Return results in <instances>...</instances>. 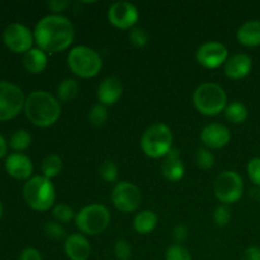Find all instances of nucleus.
Returning a JSON list of instances; mask_svg holds the SVG:
<instances>
[{
    "label": "nucleus",
    "mask_w": 260,
    "mask_h": 260,
    "mask_svg": "<svg viewBox=\"0 0 260 260\" xmlns=\"http://www.w3.org/2000/svg\"><path fill=\"white\" fill-rule=\"evenodd\" d=\"M165 260H192V255L187 248L180 244H174L165 251Z\"/></svg>",
    "instance_id": "obj_30"
},
{
    "label": "nucleus",
    "mask_w": 260,
    "mask_h": 260,
    "mask_svg": "<svg viewBox=\"0 0 260 260\" xmlns=\"http://www.w3.org/2000/svg\"><path fill=\"white\" fill-rule=\"evenodd\" d=\"M223 112H225L226 119L234 124L244 123L249 116V111L245 104L238 101L229 103Z\"/></svg>",
    "instance_id": "obj_23"
},
{
    "label": "nucleus",
    "mask_w": 260,
    "mask_h": 260,
    "mask_svg": "<svg viewBox=\"0 0 260 260\" xmlns=\"http://www.w3.org/2000/svg\"><path fill=\"white\" fill-rule=\"evenodd\" d=\"M129 42L137 48H144L149 42V33L144 28H132L129 32Z\"/></svg>",
    "instance_id": "obj_34"
},
{
    "label": "nucleus",
    "mask_w": 260,
    "mask_h": 260,
    "mask_svg": "<svg viewBox=\"0 0 260 260\" xmlns=\"http://www.w3.org/2000/svg\"><path fill=\"white\" fill-rule=\"evenodd\" d=\"M213 221L220 228H225L231 221V210L228 205H221L213 212Z\"/></svg>",
    "instance_id": "obj_33"
},
{
    "label": "nucleus",
    "mask_w": 260,
    "mask_h": 260,
    "mask_svg": "<svg viewBox=\"0 0 260 260\" xmlns=\"http://www.w3.org/2000/svg\"><path fill=\"white\" fill-rule=\"evenodd\" d=\"M157 225V215L151 210H144L134 218V229L141 235L152 233Z\"/></svg>",
    "instance_id": "obj_22"
},
{
    "label": "nucleus",
    "mask_w": 260,
    "mask_h": 260,
    "mask_svg": "<svg viewBox=\"0 0 260 260\" xmlns=\"http://www.w3.org/2000/svg\"><path fill=\"white\" fill-rule=\"evenodd\" d=\"M236 38L245 47L260 46V20H248L236 32Z\"/></svg>",
    "instance_id": "obj_20"
},
{
    "label": "nucleus",
    "mask_w": 260,
    "mask_h": 260,
    "mask_svg": "<svg viewBox=\"0 0 260 260\" xmlns=\"http://www.w3.org/2000/svg\"><path fill=\"white\" fill-rule=\"evenodd\" d=\"M99 175L103 178L106 182L108 183H114L118 178V168L111 160H106V161L102 162V165L99 167Z\"/></svg>",
    "instance_id": "obj_31"
},
{
    "label": "nucleus",
    "mask_w": 260,
    "mask_h": 260,
    "mask_svg": "<svg viewBox=\"0 0 260 260\" xmlns=\"http://www.w3.org/2000/svg\"><path fill=\"white\" fill-rule=\"evenodd\" d=\"M160 170L165 179L172 183L179 182L184 177L185 168L180 159V151L177 147H172V150L168 152L167 156L164 157V161L161 162Z\"/></svg>",
    "instance_id": "obj_17"
},
{
    "label": "nucleus",
    "mask_w": 260,
    "mask_h": 260,
    "mask_svg": "<svg viewBox=\"0 0 260 260\" xmlns=\"http://www.w3.org/2000/svg\"><path fill=\"white\" fill-rule=\"evenodd\" d=\"M241 260H260V248L259 246L251 245L245 249Z\"/></svg>",
    "instance_id": "obj_39"
},
{
    "label": "nucleus",
    "mask_w": 260,
    "mask_h": 260,
    "mask_svg": "<svg viewBox=\"0 0 260 260\" xmlns=\"http://www.w3.org/2000/svg\"><path fill=\"white\" fill-rule=\"evenodd\" d=\"M5 169L10 177L15 179L24 180L32 175L33 162L28 156L23 154H12L5 160Z\"/></svg>",
    "instance_id": "obj_18"
},
{
    "label": "nucleus",
    "mask_w": 260,
    "mask_h": 260,
    "mask_svg": "<svg viewBox=\"0 0 260 260\" xmlns=\"http://www.w3.org/2000/svg\"><path fill=\"white\" fill-rule=\"evenodd\" d=\"M32 144V136L25 129H18L10 137L9 145L15 151H24Z\"/></svg>",
    "instance_id": "obj_26"
},
{
    "label": "nucleus",
    "mask_w": 260,
    "mask_h": 260,
    "mask_svg": "<svg viewBox=\"0 0 260 260\" xmlns=\"http://www.w3.org/2000/svg\"><path fill=\"white\" fill-rule=\"evenodd\" d=\"M215 194L222 205H231L238 202L244 193V180L239 173L234 170H225L217 177L215 182Z\"/></svg>",
    "instance_id": "obj_8"
},
{
    "label": "nucleus",
    "mask_w": 260,
    "mask_h": 260,
    "mask_svg": "<svg viewBox=\"0 0 260 260\" xmlns=\"http://www.w3.org/2000/svg\"><path fill=\"white\" fill-rule=\"evenodd\" d=\"M41 169H42L43 177L52 179V178L57 177L61 173V170H62V159L58 155H48V156L43 159Z\"/></svg>",
    "instance_id": "obj_24"
},
{
    "label": "nucleus",
    "mask_w": 260,
    "mask_h": 260,
    "mask_svg": "<svg viewBox=\"0 0 260 260\" xmlns=\"http://www.w3.org/2000/svg\"><path fill=\"white\" fill-rule=\"evenodd\" d=\"M45 233L48 238L53 239V240H63V239L66 240V238H68L63 226L57 221H51V222L46 223Z\"/></svg>",
    "instance_id": "obj_32"
},
{
    "label": "nucleus",
    "mask_w": 260,
    "mask_h": 260,
    "mask_svg": "<svg viewBox=\"0 0 260 260\" xmlns=\"http://www.w3.org/2000/svg\"><path fill=\"white\" fill-rule=\"evenodd\" d=\"M63 250L70 260H88L90 258L91 246L88 239L81 234H71L66 238Z\"/></svg>",
    "instance_id": "obj_15"
},
{
    "label": "nucleus",
    "mask_w": 260,
    "mask_h": 260,
    "mask_svg": "<svg viewBox=\"0 0 260 260\" xmlns=\"http://www.w3.org/2000/svg\"><path fill=\"white\" fill-rule=\"evenodd\" d=\"M196 109L205 116H217L228 107V95L216 83H203L193 94Z\"/></svg>",
    "instance_id": "obj_4"
},
{
    "label": "nucleus",
    "mask_w": 260,
    "mask_h": 260,
    "mask_svg": "<svg viewBox=\"0 0 260 260\" xmlns=\"http://www.w3.org/2000/svg\"><path fill=\"white\" fill-rule=\"evenodd\" d=\"M35 41L38 48L48 53H57L70 47L75 29L70 20L60 14L43 17L35 27Z\"/></svg>",
    "instance_id": "obj_1"
},
{
    "label": "nucleus",
    "mask_w": 260,
    "mask_h": 260,
    "mask_svg": "<svg viewBox=\"0 0 260 260\" xmlns=\"http://www.w3.org/2000/svg\"><path fill=\"white\" fill-rule=\"evenodd\" d=\"M113 253L118 260H129L132 254V248L128 241L121 239V240H117L114 243Z\"/></svg>",
    "instance_id": "obj_35"
},
{
    "label": "nucleus",
    "mask_w": 260,
    "mask_h": 260,
    "mask_svg": "<svg viewBox=\"0 0 260 260\" xmlns=\"http://www.w3.org/2000/svg\"><path fill=\"white\" fill-rule=\"evenodd\" d=\"M23 66L32 74H40L47 66V55L41 48H30L23 56Z\"/></svg>",
    "instance_id": "obj_21"
},
{
    "label": "nucleus",
    "mask_w": 260,
    "mask_h": 260,
    "mask_svg": "<svg viewBox=\"0 0 260 260\" xmlns=\"http://www.w3.org/2000/svg\"><path fill=\"white\" fill-rule=\"evenodd\" d=\"M230 140V131L221 123L207 124L201 132V141L207 149H222L229 145Z\"/></svg>",
    "instance_id": "obj_14"
},
{
    "label": "nucleus",
    "mask_w": 260,
    "mask_h": 260,
    "mask_svg": "<svg viewBox=\"0 0 260 260\" xmlns=\"http://www.w3.org/2000/svg\"><path fill=\"white\" fill-rule=\"evenodd\" d=\"M23 196L27 205L35 211H48L56 201V190L52 182L43 175H36L28 179L23 187Z\"/></svg>",
    "instance_id": "obj_3"
},
{
    "label": "nucleus",
    "mask_w": 260,
    "mask_h": 260,
    "mask_svg": "<svg viewBox=\"0 0 260 260\" xmlns=\"http://www.w3.org/2000/svg\"><path fill=\"white\" fill-rule=\"evenodd\" d=\"M111 213L108 208L99 203L85 206L75 216V223L79 230L86 235H98L108 228Z\"/></svg>",
    "instance_id": "obj_7"
},
{
    "label": "nucleus",
    "mask_w": 260,
    "mask_h": 260,
    "mask_svg": "<svg viewBox=\"0 0 260 260\" xmlns=\"http://www.w3.org/2000/svg\"><path fill=\"white\" fill-rule=\"evenodd\" d=\"M3 40L7 47L13 52L25 53L32 48L35 36L25 25L20 23H12L5 28L3 33Z\"/></svg>",
    "instance_id": "obj_11"
},
{
    "label": "nucleus",
    "mask_w": 260,
    "mask_h": 260,
    "mask_svg": "<svg viewBox=\"0 0 260 260\" xmlns=\"http://www.w3.org/2000/svg\"><path fill=\"white\" fill-rule=\"evenodd\" d=\"M173 147L172 129L164 123H155L147 127L141 137V149L151 159L165 157Z\"/></svg>",
    "instance_id": "obj_5"
},
{
    "label": "nucleus",
    "mask_w": 260,
    "mask_h": 260,
    "mask_svg": "<svg viewBox=\"0 0 260 260\" xmlns=\"http://www.w3.org/2000/svg\"><path fill=\"white\" fill-rule=\"evenodd\" d=\"M79 84L74 79H63L57 86V99L62 102H70L78 95Z\"/></svg>",
    "instance_id": "obj_25"
},
{
    "label": "nucleus",
    "mask_w": 260,
    "mask_h": 260,
    "mask_svg": "<svg viewBox=\"0 0 260 260\" xmlns=\"http://www.w3.org/2000/svg\"><path fill=\"white\" fill-rule=\"evenodd\" d=\"M111 200L114 207L118 211L123 213H132L140 207L141 192L132 183L121 182L114 185Z\"/></svg>",
    "instance_id": "obj_10"
},
{
    "label": "nucleus",
    "mask_w": 260,
    "mask_h": 260,
    "mask_svg": "<svg viewBox=\"0 0 260 260\" xmlns=\"http://www.w3.org/2000/svg\"><path fill=\"white\" fill-rule=\"evenodd\" d=\"M25 98L22 89L8 81H0V121H8L22 112Z\"/></svg>",
    "instance_id": "obj_9"
},
{
    "label": "nucleus",
    "mask_w": 260,
    "mask_h": 260,
    "mask_svg": "<svg viewBox=\"0 0 260 260\" xmlns=\"http://www.w3.org/2000/svg\"><path fill=\"white\" fill-rule=\"evenodd\" d=\"M52 216L57 222L66 223L70 222V221L75 217V212H74V210L70 206L65 205V203H58V205H56L55 207H53Z\"/></svg>",
    "instance_id": "obj_29"
},
{
    "label": "nucleus",
    "mask_w": 260,
    "mask_h": 260,
    "mask_svg": "<svg viewBox=\"0 0 260 260\" xmlns=\"http://www.w3.org/2000/svg\"><path fill=\"white\" fill-rule=\"evenodd\" d=\"M5 152H7V141H5L4 137L0 135V159L4 156Z\"/></svg>",
    "instance_id": "obj_41"
},
{
    "label": "nucleus",
    "mask_w": 260,
    "mask_h": 260,
    "mask_svg": "<svg viewBox=\"0 0 260 260\" xmlns=\"http://www.w3.org/2000/svg\"><path fill=\"white\" fill-rule=\"evenodd\" d=\"M196 162L200 169L208 170L213 168L215 165V156L211 152L210 149H205V147H200L196 152Z\"/></svg>",
    "instance_id": "obj_28"
},
{
    "label": "nucleus",
    "mask_w": 260,
    "mask_h": 260,
    "mask_svg": "<svg viewBox=\"0 0 260 260\" xmlns=\"http://www.w3.org/2000/svg\"><path fill=\"white\" fill-rule=\"evenodd\" d=\"M108 119V111H107V107L103 104L98 103L94 104L91 107V109L89 111V122H90L93 126H103L104 123Z\"/></svg>",
    "instance_id": "obj_27"
},
{
    "label": "nucleus",
    "mask_w": 260,
    "mask_h": 260,
    "mask_svg": "<svg viewBox=\"0 0 260 260\" xmlns=\"http://www.w3.org/2000/svg\"><path fill=\"white\" fill-rule=\"evenodd\" d=\"M2 215H3V206L2 203H0V218H2Z\"/></svg>",
    "instance_id": "obj_42"
},
{
    "label": "nucleus",
    "mask_w": 260,
    "mask_h": 260,
    "mask_svg": "<svg viewBox=\"0 0 260 260\" xmlns=\"http://www.w3.org/2000/svg\"><path fill=\"white\" fill-rule=\"evenodd\" d=\"M123 94V85L122 81L116 76L107 78L99 84L96 96H98L99 103L103 106H113Z\"/></svg>",
    "instance_id": "obj_16"
},
{
    "label": "nucleus",
    "mask_w": 260,
    "mask_h": 260,
    "mask_svg": "<svg viewBox=\"0 0 260 260\" xmlns=\"http://www.w3.org/2000/svg\"><path fill=\"white\" fill-rule=\"evenodd\" d=\"M248 174L251 182L260 188V157H254L248 162Z\"/></svg>",
    "instance_id": "obj_36"
},
{
    "label": "nucleus",
    "mask_w": 260,
    "mask_h": 260,
    "mask_svg": "<svg viewBox=\"0 0 260 260\" xmlns=\"http://www.w3.org/2000/svg\"><path fill=\"white\" fill-rule=\"evenodd\" d=\"M68 66L73 74L83 79L94 78L102 70V58L96 51L88 46H76L68 55Z\"/></svg>",
    "instance_id": "obj_6"
},
{
    "label": "nucleus",
    "mask_w": 260,
    "mask_h": 260,
    "mask_svg": "<svg viewBox=\"0 0 260 260\" xmlns=\"http://www.w3.org/2000/svg\"><path fill=\"white\" fill-rule=\"evenodd\" d=\"M139 10L132 3L116 2L109 7L108 20L118 29H131L139 20Z\"/></svg>",
    "instance_id": "obj_13"
},
{
    "label": "nucleus",
    "mask_w": 260,
    "mask_h": 260,
    "mask_svg": "<svg viewBox=\"0 0 260 260\" xmlns=\"http://www.w3.org/2000/svg\"><path fill=\"white\" fill-rule=\"evenodd\" d=\"M24 112L29 122L37 127H50L58 121L61 106L57 98L43 90H36L25 98Z\"/></svg>",
    "instance_id": "obj_2"
},
{
    "label": "nucleus",
    "mask_w": 260,
    "mask_h": 260,
    "mask_svg": "<svg viewBox=\"0 0 260 260\" xmlns=\"http://www.w3.org/2000/svg\"><path fill=\"white\" fill-rule=\"evenodd\" d=\"M253 60L246 53H236L225 63V74L231 80H240L250 74Z\"/></svg>",
    "instance_id": "obj_19"
},
{
    "label": "nucleus",
    "mask_w": 260,
    "mask_h": 260,
    "mask_svg": "<svg viewBox=\"0 0 260 260\" xmlns=\"http://www.w3.org/2000/svg\"><path fill=\"white\" fill-rule=\"evenodd\" d=\"M19 260H42V255L37 249L27 248L20 253Z\"/></svg>",
    "instance_id": "obj_38"
},
{
    "label": "nucleus",
    "mask_w": 260,
    "mask_h": 260,
    "mask_svg": "<svg viewBox=\"0 0 260 260\" xmlns=\"http://www.w3.org/2000/svg\"><path fill=\"white\" fill-rule=\"evenodd\" d=\"M70 5V3L66 0H52L47 3V7L52 10L53 13H61Z\"/></svg>",
    "instance_id": "obj_40"
},
{
    "label": "nucleus",
    "mask_w": 260,
    "mask_h": 260,
    "mask_svg": "<svg viewBox=\"0 0 260 260\" xmlns=\"http://www.w3.org/2000/svg\"><path fill=\"white\" fill-rule=\"evenodd\" d=\"M173 239L177 244L184 243L188 239V229L184 223H178L173 230Z\"/></svg>",
    "instance_id": "obj_37"
},
{
    "label": "nucleus",
    "mask_w": 260,
    "mask_h": 260,
    "mask_svg": "<svg viewBox=\"0 0 260 260\" xmlns=\"http://www.w3.org/2000/svg\"><path fill=\"white\" fill-rule=\"evenodd\" d=\"M196 60L207 69H217L229 60V51L225 45L217 41H210L200 46L196 52Z\"/></svg>",
    "instance_id": "obj_12"
}]
</instances>
